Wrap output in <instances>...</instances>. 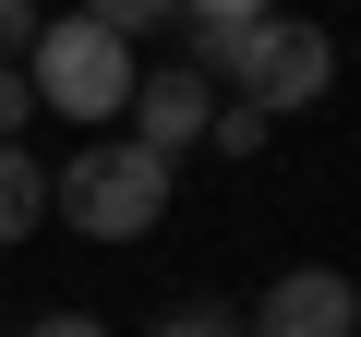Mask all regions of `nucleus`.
I'll use <instances>...</instances> for the list:
<instances>
[{
	"mask_svg": "<svg viewBox=\"0 0 361 337\" xmlns=\"http://www.w3.org/2000/svg\"><path fill=\"white\" fill-rule=\"evenodd\" d=\"M37 25H49V0H0V61H25V49H37Z\"/></svg>",
	"mask_w": 361,
	"mask_h": 337,
	"instance_id": "nucleus-10",
	"label": "nucleus"
},
{
	"mask_svg": "<svg viewBox=\"0 0 361 337\" xmlns=\"http://www.w3.org/2000/svg\"><path fill=\"white\" fill-rule=\"evenodd\" d=\"M121 121H133V145H145V157H169V168H180V157L217 133V85H205L193 61H157V73H133Z\"/></svg>",
	"mask_w": 361,
	"mask_h": 337,
	"instance_id": "nucleus-4",
	"label": "nucleus"
},
{
	"mask_svg": "<svg viewBox=\"0 0 361 337\" xmlns=\"http://www.w3.org/2000/svg\"><path fill=\"white\" fill-rule=\"evenodd\" d=\"M193 73H205L217 97L289 121V109H313V97L337 85V37L301 25V13H265V25H193Z\"/></svg>",
	"mask_w": 361,
	"mask_h": 337,
	"instance_id": "nucleus-1",
	"label": "nucleus"
},
{
	"mask_svg": "<svg viewBox=\"0 0 361 337\" xmlns=\"http://www.w3.org/2000/svg\"><path fill=\"white\" fill-rule=\"evenodd\" d=\"M25 337H109V325H97V313H37Z\"/></svg>",
	"mask_w": 361,
	"mask_h": 337,
	"instance_id": "nucleus-13",
	"label": "nucleus"
},
{
	"mask_svg": "<svg viewBox=\"0 0 361 337\" xmlns=\"http://www.w3.org/2000/svg\"><path fill=\"white\" fill-rule=\"evenodd\" d=\"M37 229H49V168H37L25 145H0V253L37 241Z\"/></svg>",
	"mask_w": 361,
	"mask_h": 337,
	"instance_id": "nucleus-6",
	"label": "nucleus"
},
{
	"mask_svg": "<svg viewBox=\"0 0 361 337\" xmlns=\"http://www.w3.org/2000/svg\"><path fill=\"white\" fill-rule=\"evenodd\" d=\"M277 0H180V25H265Z\"/></svg>",
	"mask_w": 361,
	"mask_h": 337,
	"instance_id": "nucleus-12",
	"label": "nucleus"
},
{
	"mask_svg": "<svg viewBox=\"0 0 361 337\" xmlns=\"http://www.w3.org/2000/svg\"><path fill=\"white\" fill-rule=\"evenodd\" d=\"M169 13H180V0H85V25H109L121 49L133 37H169Z\"/></svg>",
	"mask_w": 361,
	"mask_h": 337,
	"instance_id": "nucleus-7",
	"label": "nucleus"
},
{
	"mask_svg": "<svg viewBox=\"0 0 361 337\" xmlns=\"http://www.w3.org/2000/svg\"><path fill=\"white\" fill-rule=\"evenodd\" d=\"M265 133H277L265 109H241V97H217V133H205V145H217V157H265Z\"/></svg>",
	"mask_w": 361,
	"mask_h": 337,
	"instance_id": "nucleus-8",
	"label": "nucleus"
},
{
	"mask_svg": "<svg viewBox=\"0 0 361 337\" xmlns=\"http://www.w3.org/2000/svg\"><path fill=\"white\" fill-rule=\"evenodd\" d=\"M241 325L253 337H361V277L349 265H289V277H265V301Z\"/></svg>",
	"mask_w": 361,
	"mask_h": 337,
	"instance_id": "nucleus-5",
	"label": "nucleus"
},
{
	"mask_svg": "<svg viewBox=\"0 0 361 337\" xmlns=\"http://www.w3.org/2000/svg\"><path fill=\"white\" fill-rule=\"evenodd\" d=\"M169 157H145L133 133H109V145H73L61 168H49V217H73V241H145V229H169Z\"/></svg>",
	"mask_w": 361,
	"mask_h": 337,
	"instance_id": "nucleus-2",
	"label": "nucleus"
},
{
	"mask_svg": "<svg viewBox=\"0 0 361 337\" xmlns=\"http://www.w3.org/2000/svg\"><path fill=\"white\" fill-rule=\"evenodd\" d=\"M157 337H253V325H241V313H217V301H193V313H169Z\"/></svg>",
	"mask_w": 361,
	"mask_h": 337,
	"instance_id": "nucleus-11",
	"label": "nucleus"
},
{
	"mask_svg": "<svg viewBox=\"0 0 361 337\" xmlns=\"http://www.w3.org/2000/svg\"><path fill=\"white\" fill-rule=\"evenodd\" d=\"M133 73H145V61H133L109 25H85V13H49V25H37V49H25V85H37V109H49V121H73V133L121 121Z\"/></svg>",
	"mask_w": 361,
	"mask_h": 337,
	"instance_id": "nucleus-3",
	"label": "nucleus"
},
{
	"mask_svg": "<svg viewBox=\"0 0 361 337\" xmlns=\"http://www.w3.org/2000/svg\"><path fill=\"white\" fill-rule=\"evenodd\" d=\"M25 121H37V85H25V61H0V145H25Z\"/></svg>",
	"mask_w": 361,
	"mask_h": 337,
	"instance_id": "nucleus-9",
	"label": "nucleus"
}]
</instances>
